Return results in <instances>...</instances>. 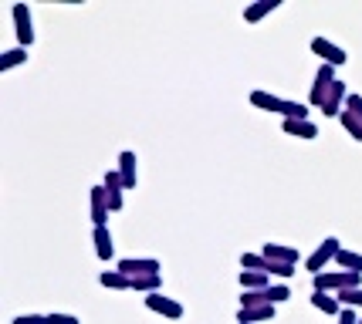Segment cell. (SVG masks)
I'll return each instance as SVG.
<instances>
[{"instance_id": "obj_3", "label": "cell", "mask_w": 362, "mask_h": 324, "mask_svg": "<svg viewBox=\"0 0 362 324\" xmlns=\"http://www.w3.org/2000/svg\"><path fill=\"white\" fill-rule=\"evenodd\" d=\"M339 250H342V244H339L335 236H325V240L318 244L315 253H312V257L305 260V267L312 270V277H315V274H322V270H325V267H329V263L339 257Z\"/></svg>"}, {"instance_id": "obj_5", "label": "cell", "mask_w": 362, "mask_h": 324, "mask_svg": "<svg viewBox=\"0 0 362 324\" xmlns=\"http://www.w3.org/2000/svg\"><path fill=\"white\" fill-rule=\"evenodd\" d=\"M11 14H14V31H17V44L24 47V51H28V47L34 44V24H31V7H28V4H14V11H11Z\"/></svg>"}, {"instance_id": "obj_32", "label": "cell", "mask_w": 362, "mask_h": 324, "mask_svg": "<svg viewBox=\"0 0 362 324\" xmlns=\"http://www.w3.org/2000/svg\"><path fill=\"white\" fill-rule=\"evenodd\" d=\"M339 324H359V318H356V308H342V314H339Z\"/></svg>"}, {"instance_id": "obj_25", "label": "cell", "mask_w": 362, "mask_h": 324, "mask_svg": "<svg viewBox=\"0 0 362 324\" xmlns=\"http://www.w3.org/2000/svg\"><path fill=\"white\" fill-rule=\"evenodd\" d=\"M264 304H271L268 287H264V291H244L240 294V308H264Z\"/></svg>"}, {"instance_id": "obj_28", "label": "cell", "mask_w": 362, "mask_h": 324, "mask_svg": "<svg viewBox=\"0 0 362 324\" xmlns=\"http://www.w3.org/2000/svg\"><path fill=\"white\" fill-rule=\"evenodd\" d=\"M268 263H271L268 274H271V277H281V284L291 277V274H295V267H291V263H278V260H268Z\"/></svg>"}, {"instance_id": "obj_8", "label": "cell", "mask_w": 362, "mask_h": 324, "mask_svg": "<svg viewBox=\"0 0 362 324\" xmlns=\"http://www.w3.org/2000/svg\"><path fill=\"white\" fill-rule=\"evenodd\" d=\"M312 54H318L322 64H332V68H342L349 61L346 51L339 44H332V41H325V37H312Z\"/></svg>"}, {"instance_id": "obj_20", "label": "cell", "mask_w": 362, "mask_h": 324, "mask_svg": "<svg viewBox=\"0 0 362 324\" xmlns=\"http://www.w3.org/2000/svg\"><path fill=\"white\" fill-rule=\"evenodd\" d=\"M339 122H342V128H346L349 136H352V142H362V119L356 115V112H349V108H342Z\"/></svg>"}, {"instance_id": "obj_33", "label": "cell", "mask_w": 362, "mask_h": 324, "mask_svg": "<svg viewBox=\"0 0 362 324\" xmlns=\"http://www.w3.org/2000/svg\"><path fill=\"white\" fill-rule=\"evenodd\" d=\"M359 324H362V318H359Z\"/></svg>"}, {"instance_id": "obj_24", "label": "cell", "mask_w": 362, "mask_h": 324, "mask_svg": "<svg viewBox=\"0 0 362 324\" xmlns=\"http://www.w3.org/2000/svg\"><path fill=\"white\" fill-rule=\"evenodd\" d=\"M28 61V51L24 47H11V51H4L0 54V71H11V68H17V64Z\"/></svg>"}, {"instance_id": "obj_9", "label": "cell", "mask_w": 362, "mask_h": 324, "mask_svg": "<svg viewBox=\"0 0 362 324\" xmlns=\"http://www.w3.org/2000/svg\"><path fill=\"white\" fill-rule=\"evenodd\" d=\"M88 203H92V223L95 227H109V189L105 186H92L88 193Z\"/></svg>"}, {"instance_id": "obj_2", "label": "cell", "mask_w": 362, "mask_h": 324, "mask_svg": "<svg viewBox=\"0 0 362 324\" xmlns=\"http://www.w3.org/2000/svg\"><path fill=\"white\" fill-rule=\"evenodd\" d=\"M362 284V274H352V270H322L312 277V287L322 294H339V291H349V287H359Z\"/></svg>"}, {"instance_id": "obj_10", "label": "cell", "mask_w": 362, "mask_h": 324, "mask_svg": "<svg viewBox=\"0 0 362 324\" xmlns=\"http://www.w3.org/2000/svg\"><path fill=\"white\" fill-rule=\"evenodd\" d=\"M346 102H349L346 81H335V85L329 88V95H325V102H322V115H325V119H332V115L339 119V115H342V105H346Z\"/></svg>"}, {"instance_id": "obj_31", "label": "cell", "mask_w": 362, "mask_h": 324, "mask_svg": "<svg viewBox=\"0 0 362 324\" xmlns=\"http://www.w3.org/2000/svg\"><path fill=\"white\" fill-rule=\"evenodd\" d=\"M346 108H349V112H356V115H359V119H362V95H349Z\"/></svg>"}, {"instance_id": "obj_23", "label": "cell", "mask_w": 362, "mask_h": 324, "mask_svg": "<svg viewBox=\"0 0 362 324\" xmlns=\"http://www.w3.org/2000/svg\"><path fill=\"white\" fill-rule=\"evenodd\" d=\"M268 267L271 263H268L264 253H240V270H261V274H268Z\"/></svg>"}, {"instance_id": "obj_14", "label": "cell", "mask_w": 362, "mask_h": 324, "mask_svg": "<svg viewBox=\"0 0 362 324\" xmlns=\"http://www.w3.org/2000/svg\"><path fill=\"white\" fill-rule=\"evenodd\" d=\"M274 318V304H264V308H240L237 311V324H264Z\"/></svg>"}, {"instance_id": "obj_7", "label": "cell", "mask_w": 362, "mask_h": 324, "mask_svg": "<svg viewBox=\"0 0 362 324\" xmlns=\"http://www.w3.org/2000/svg\"><path fill=\"white\" fill-rule=\"evenodd\" d=\"M119 270L126 277H146V274H163V263L156 257H129V260H119Z\"/></svg>"}, {"instance_id": "obj_27", "label": "cell", "mask_w": 362, "mask_h": 324, "mask_svg": "<svg viewBox=\"0 0 362 324\" xmlns=\"http://www.w3.org/2000/svg\"><path fill=\"white\" fill-rule=\"evenodd\" d=\"M288 297H291V287H288V284H271V287H268V301H271V304H284Z\"/></svg>"}, {"instance_id": "obj_29", "label": "cell", "mask_w": 362, "mask_h": 324, "mask_svg": "<svg viewBox=\"0 0 362 324\" xmlns=\"http://www.w3.org/2000/svg\"><path fill=\"white\" fill-rule=\"evenodd\" d=\"M14 324H47V314H17Z\"/></svg>"}, {"instance_id": "obj_18", "label": "cell", "mask_w": 362, "mask_h": 324, "mask_svg": "<svg viewBox=\"0 0 362 324\" xmlns=\"http://www.w3.org/2000/svg\"><path fill=\"white\" fill-rule=\"evenodd\" d=\"M240 287L244 291H264V287H271V277L261 270H240Z\"/></svg>"}, {"instance_id": "obj_26", "label": "cell", "mask_w": 362, "mask_h": 324, "mask_svg": "<svg viewBox=\"0 0 362 324\" xmlns=\"http://www.w3.org/2000/svg\"><path fill=\"white\" fill-rule=\"evenodd\" d=\"M339 304L342 308H362V287H349V291H339Z\"/></svg>"}, {"instance_id": "obj_22", "label": "cell", "mask_w": 362, "mask_h": 324, "mask_svg": "<svg viewBox=\"0 0 362 324\" xmlns=\"http://www.w3.org/2000/svg\"><path fill=\"white\" fill-rule=\"evenodd\" d=\"M335 263L342 267V270H352V274H362V253H356V250H339V257H335Z\"/></svg>"}, {"instance_id": "obj_4", "label": "cell", "mask_w": 362, "mask_h": 324, "mask_svg": "<svg viewBox=\"0 0 362 324\" xmlns=\"http://www.w3.org/2000/svg\"><path fill=\"white\" fill-rule=\"evenodd\" d=\"M146 308H149V311H156V314H163V318H170V321H180V318L187 314V308H183L180 301H173V297H166L163 291L146 294Z\"/></svg>"}, {"instance_id": "obj_17", "label": "cell", "mask_w": 362, "mask_h": 324, "mask_svg": "<svg viewBox=\"0 0 362 324\" xmlns=\"http://www.w3.org/2000/svg\"><path fill=\"white\" fill-rule=\"evenodd\" d=\"M98 284L109 287V291H132V280H129L122 270H102V274H98Z\"/></svg>"}, {"instance_id": "obj_19", "label": "cell", "mask_w": 362, "mask_h": 324, "mask_svg": "<svg viewBox=\"0 0 362 324\" xmlns=\"http://www.w3.org/2000/svg\"><path fill=\"white\" fill-rule=\"evenodd\" d=\"M136 294H156L163 291V274H146V277H129Z\"/></svg>"}, {"instance_id": "obj_15", "label": "cell", "mask_w": 362, "mask_h": 324, "mask_svg": "<svg viewBox=\"0 0 362 324\" xmlns=\"http://www.w3.org/2000/svg\"><path fill=\"white\" fill-rule=\"evenodd\" d=\"M119 176H122V183H126V189H136V183H139V172H136V152H122L119 155Z\"/></svg>"}, {"instance_id": "obj_12", "label": "cell", "mask_w": 362, "mask_h": 324, "mask_svg": "<svg viewBox=\"0 0 362 324\" xmlns=\"http://www.w3.org/2000/svg\"><path fill=\"white\" fill-rule=\"evenodd\" d=\"M92 240H95V257H98V260H112L115 244H112L109 227H95V230H92Z\"/></svg>"}, {"instance_id": "obj_6", "label": "cell", "mask_w": 362, "mask_h": 324, "mask_svg": "<svg viewBox=\"0 0 362 324\" xmlns=\"http://www.w3.org/2000/svg\"><path fill=\"white\" fill-rule=\"evenodd\" d=\"M339 78H335V68L332 64H322L315 71V81H312V92H308V102L315 108H322V102H325V95H329V88L335 85Z\"/></svg>"}, {"instance_id": "obj_21", "label": "cell", "mask_w": 362, "mask_h": 324, "mask_svg": "<svg viewBox=\"0 0 362 324\" xmlns=\"http://www.w3.org/2000/svg\"><path fill=\"white\" fill-rule=\"evenodd\" d=\"M312 304H315L318 311H325V314H342V304H339V297H332V294H322V291H315L312 294Z\"/></svg>"}, {"instance_id": "obj_13", "label": "cell", "mask_w": 362, "mask_h": 324, "mask_svg": "<svg viewBox=\"0 0 362 324\" xmlns=\"http://www.w3.org/2000/svg\"><path fill=\"white\" fill-rule=\"evenodd\" d=\"M281 7V0H257V4H251V7H244V20L247 24H261L268 14H274Z\"/></svg>"}, {"instance_id": "obj_1", "label": "cell", "mask_w": 362, "mask_h": 324, "mask_svg": "<svg viewBox=\"0 0 362 324\" xmlns=\"http://www.w3.org/2000/svg\"><path fill=\"white\" fill-rule=\"evenodd\" d=\"M251 105L261 108V112H278L284 119H308V105L278 98V95H271V92H251Z\"/></svg>"}, {"instance_id": "obj_30", "label": "cell", "mask_w": 362, "mask_h": 324, "mask_svg": "<svg viewBox=\"0 0 362 324\" xmlns=\"http://www.w3.org/2000/svg\"><path fill=\"white\" fill-rule=\"evenodd\" d=\"M47 324H81V321L75 314H58V311H54V314H47Z\"/></svg>"}, {"instance_id": "obj_16", "label": "cell", "mask_w": 362, "mask_h": 324, "mask_svg": "<svg viewBox=\"0 0 362 324\" xmlns=\"http://www.w3.org/2000/svg\"><path fill=\"white\" fill-rule=\"evenodd\" d=\"M268 260H278V263H298V250L295 247H284V244H264V250H261Z\"/></svg>"}, {"instance_id": "obj_11", "label": "cell", "mask_w": 362, "mask_h": 324, "mask_svg": "<svg viewBox=\"0 0 362 324\" xmlns=\"http://www.w3.org/2000/svg\"><path fill=\"white\" fill-rule=\"evenodd\" d=\"M281 128L288 136H295V139H315L318 136V125L312 119H284Z\"/></svg>"}]
</instances>
